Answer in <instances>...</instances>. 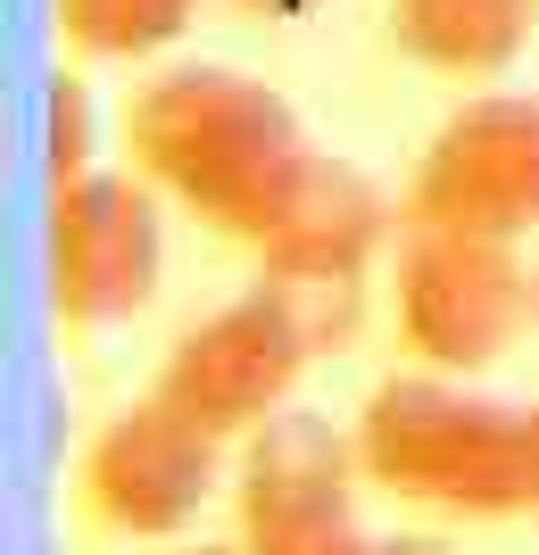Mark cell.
<instances>
[{"instance_id": "obj_1", "label": "cell", "mask_w": 539, "mask_h": 555, "mask_svg": "<svg viewBox=\"0 0 539 555\" xmlns=\"http://www.w3.org/2000/svg\"><path fill=\"white\" fill-rule=\"evenodd\" d=\"M125 166L166 191V208L191 224L249 241L258 249L274 224L282 191L307 158V133L274 83L216 59H175V67L141 75L125 100Z\"/></svg>"}, {"instance_id": "obj_2", "label": "cell", "mask_w": 539, "mask_h": 555, "mask_svg": "<svg viewBox=\"0 0 539 555\" xmlns=\"http://www.w3.org/2000/svg\"><path fill=\"white\" fill-rule=\"evenodd\" d=\"M349 431H357L365 489H382L390 506L457 514V522L539 514L523 406L473 390L465 373H432V365L390 373L365 390Z\"/></svg>"}, {"instance_id": "obj_3", "label": "cell", "mask_w": 539, "mask_h": 555, "mask_svg": "<svg viewBox=\"0 0 539 555\" xmlns=\"http://www.w3.org/2000/svg\"><path fill=\"white\" fill-rule=\"evenodd\" d=\"M390 332L407 365L490 373L531 340V249L465 241V232H399L390 241Z\"/></svg>"}, {"instance_id": "obj_4", "label": "cell", "mask_w": 539, "mask_h": 555, "mask_svg": "<svg viewBox=\"0 0 539 555\" xmlns=\"http://www.w3.org/2000/svg\"><path fill=\"white\" fill-rule=\"evenodd\" d=\"M399 232H465V241H539V92H465L440 116L423 158L399 183Z\"/></svg>"}, {"instance_id": "obj_5", "label": "cell", "mask_w": 539, "mask_h": 555, "mask_svg": "<svg viewBox=\"0 0 539 555\" xmlns=\"http://www.w3.org/2000/svg\"><path fill=\"white\" fill-rule=\"evenodd\" d=\"M233 489V448L175 415L158 390L117 406L75 456V514L100 539H191Z\"/></svg>"}, {"instance_id": "obj_6", "label": "cell", "mask_w": 539, "mask_h": 555, "mask_svg": "<svg viewBox=\"0 0 539 555\" xmlns=\"http://www.w3.org/2000/svg\"><path fill=\"white\" fill-rule=\"evenodd\" d=\"M166 274V191L133 166L50 183V315L67 332L133 324Z\"/></svg>"}, {"instance_id": "obj_7", "label": "cell", "mask_w": 539, "mask_h": 555, "mask_svg": "<svg viewBox=\"0 0 539 555\" xmlns=\"http://www.w3.org/2000/svg\"><path fill=\"white\" fill-rule=\"evenodd\" d=\"M357 431H341L332 415L282 406L274 423H258L233 448V539L249 555H357Z\"/></svg>"}, {"instance_id": "obj_8", "label": "cell", "mask_w": 539, "mask_h": 555, "mask_svg": "<svg viewBox=\"0 0 539 555\" xmlns=\"http://www.w3.org/2000/svg\"><path fill=\"white\" fill-rule=\"evenodd\" d=\"M307 365H324V357L307 348L299 315H291L266 282H249L241 299L208 307L200 324H183L166 340L150 390H158L175 415H191L200 431H216L224 448H241L258 423H274L282 406H291Z\"/></svg>"}, {"instance_id": "obj_9", "label": "cell", "mask_w": 539, "mask_h": 555, "mask_svg": "<svg viewBox=\"0 0 539 555\" xmlns=\"http://www.w3.org/2000/svg\"><path fill=\"white\" fill-rule=\"evenodd\" d=\"M399 241V191H382L365 166L307 150L291 191H282L274 224L258 257L266 266H332V274H365L382 249Z\"/></svg>"}, {"instance_id": "obj_10", "label": "cell", "mask_w": 539, "mask_h": 555, "mask_svg": "<svg viewBox=\"0 0 539 555\" xmlns=\"http://www.w3.org/2000/svg\"><path fill=\"white\" fill-rule=\"evenodd\" d=\"M531 34H539V0H390V42L432 83L515 75Z\"/></svg>"}, {"instance_id": "obj_11", "label": "cell", "mask_w": 539, "mask_h": 555, "mask_svg": "<svg viewBox=\"0 0 539 555\" xmlns=\"http://www.w3.org/2000/svg\"><path fill=\"white\" fill-rule=\"evenodd\" d=\"M50 25L84 67H158L200 25V0H50Z\"/></svg>"}, {"instance_id": "obj_12", "label": "cell", "mask_w": 539, "mask_h": 555, "mask_svg": "<svg viewBox=\"0 0 539 555\" xmlns=\"http://www.w3.org/2000/svg\"><path fill=\"white\" fill-rule=\"evenodd\" d=\"M258 282L299 315V332H307L316 357H349V348H357V332H365V274H332V266H266V257H258Z\"/></svg>"}, {"instance_id": "obj_13", "label": "cell", "mask_w": 539, "mask_h": 555, "mask_svg": "<svg viewBox=\"0 0 539 555\" xmlns=\"http://www.w3.org/2000/svg\"><path fill=\"white\" fill-rule=\"evenodd\" d=\"M42 141H50V183L67 175H92L100 166V116H92V83L84 75H50V100H42Z\"/></svg>"}, {"instance_id": "obj_14", "label": "cell", "mask_w": 539, "mask_h": 555, "mask_svg": "<svg viewBox=\"0 0 539 555\" xmlns=\"http://www.w3.org/2000/svg\"><path fill=\"white\" fill-rule=\"evenodd\" d=\"M357 555H457L448 539H415V531H399V539H365Z\"/></svg>"}, {"instance_id": "obj_15", "label": "cell", "mask_w": 539, "mask_h": 555, "mask_svg": "<svg viewBox=\"0 0 539 555\" xmlns=\"http://www.w3.org/2000/svg\"><path fill=\"white\" fill-rule=\"evenodd\" d=\"M241 9H258V17H307L316 0H241Z\"/></svg>"}, {"instance_id": "obj_16", "label": "cell", "mask_w": 539, "mask_h": 555, "mask_svg": "<svg viewBox=\"0 0 539 555\" xmlns=\"http://www.w3.org/2000/svg\"><path fill=\"white\" fill-rule=\"evenodd\" d=\"M523 431H531V498H539V398L523 406Z\"/></svg>"}, {"instance_id": "obj_17", "label": "cell", "mask_w": 539, "mask_h": 555, "mask_svg": "<svg viewBox=\"0 0 539 555\" xmlns=\"http://www.w3.org/2000/svg\"><path fill=\"white\" fill-rule=\"evenodd\" d=\"M175 555H249L241 539H200V547H175Z\"/></svg>"}, {"instance_id": "obj_18", "label": "cell", "mask_w": 539, "mask_h": 555, "mask_svg": "<svg viewBox=\"0 0 539 555\" xmlns=\"http://www.w3.org/2000/svg\"><path fill=\"white\" fill-rule=\"evenodd\" d=\"M531 324H539V241H531Z\"/></svg>"}]
</instances>
